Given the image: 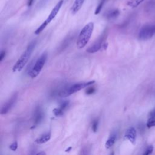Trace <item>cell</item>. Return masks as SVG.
<instances>
[{"mask_svg": "<svg viewBox=\"0 0 155 155\" xmlns=\"http://www.w3.org/2000/svg\"><path fill=\"white\" fill-rule=\"evenodd\" d=\"M36 44V41H33L30 42V44L28 45L25 50L22 53L21 56L19 58L16 62L14 64L12 70L13 72L16 71H20L22 70V68L24 67V66L27 64L28 62L30 56L35 47Z\"/></svg>", "mask_w": 155, "mask_h": 155, "instance_id": "1", "label": "cell"}, {"mask_svg": "<svg viewBox=\"0 0 155 155\" xmlns=\"http://www.w3.org/2000/svg\"><path fill=\"white\" fill-rule=\"evenodd\" d=\"M94 29V23L90 22L86 24L81 30L76 42L78 48H84L88 42Z\"/></svg>", "mask_w": 155, "mask_h": 155, "instance_id": "2", "label": "cell"}, {"mask_svg": "<svg viewBox=\"0 0 155 155\" xmlns=\"http://www.w3.org/2000/svg\"><path fill=\"white\" fill-rule=\"evenodd\" d=\"M95 82L94 81H90L88 82H79L72 84L68 87H65L63 89L60 90L58 93V95L61 97H67L72 94H74L83 88L89 87L93 85Z\"/></svg>", "mask_w": 155, "mask_h": 155, "instance_id": "3", "label": "cell"}, {"mask_svg": "<svg viewBox=\"0 0 155 155\" xmlns=\"http://www.w3.org/2000/svg\"><path fill=\"white\" fill-rule=\"evenodd\" d=\"M63 0H60L58 1V2L56 4V5L53 7L52 10L51 11L50 15L48 16L47 18L41 24V25L35 30V34L39 35L40 34L45 28V27L50 23V22L56 17L57 14L58 13L59 11L60 10L62 4H63Z\"/></svg>", "mask_w": 155, "mask_h": 155, "instance_id": "4", "label": "cell"}, {"mask_svg": "<svg viewBox=\"0 0 155 155\" xmlns=\"http://www.w3.org/2000/svg\"><path fill=\"white\" fill-rule=\"evenodd\" d=\"M47 58V53L46 52H44L36 60L33 66L28 71V75L32 78H35L39 75L40 72L41 71L44 65L45 64L46 60Z\"/></svg>", "mask_w": 155, "mask_h": 155, "instance_id": "5", "label": "cell"}, {"mask_svg": "<svg viewBox=\"0 0 155 155\" xmlns=\"http://www.w3.org/2000/svg\"><path fill=\"white\" fill-rule=\"evenodd\" d=\"M155 35V25H144L139 31L138 38L140 40L146 41L151 39Z\"/></svg>", "mask_w": 155, "mask_h": 155, "instance_id": "6", "label": "cell"}, {"mask_svg": "<svg viewBox=\"0 0 155 155\" xmlns=\"http://www.w3.org/2000/svg\"><path fill=\"white\" fill-rule=\"evenodd\" d=\"M105 32H104L101 37L93 45H91L89 48L87 49V51L90 53H93L101 50L103 47V42L105 39Z\"/></svg>", "mask_w": 155, "mask_h": 155, "instance_id": "7", "label": "cell"}, {"mask_svg": "<svg viewBox=\"0 0 155 155\" xmlns=\"http://www.w3.org/2000/svg\"><path fill=\"white\" fill-rule=\"evenodd\" d=\"M16 99H17V94L15 93L2 106L1 110V114H5L6 113H7L10 110L12 107L14 105L16 101Z\"/></svg>", "mask_w": 155, "mask_h": 155, "instance_id": "8", "label": "cell"}, {"mask_svg": "<svg viewBox=\"0 0 155 155\" xmlns=\"http://www.w3.org/2000/svg\"><path fill=\"white\" fill-rule=\"evenodd\" d=\"M136 129L131 127L128 129L127 130L125 134V137L133 145L136 143Z\"/></svg>", "mask_w": 155, "mask_h": 155, "instance_id": "9", "label": "cell"}, {"mask_svg": "<svg viewBox=\"0 0 155 155\" xmlns=\"http://www.w3.org/2000/svg\"><path fill=\"white\" fill-rule=\"evenodd\" d=\"M44 117V113L42 108L40 107H37L34 112L33 120H34V125L33 127H36L38 124H39Z\"/></svg>", "mask_w": 155, "mask_h": 155, "instance_id": "10", "label": "cell"}, {"mask_svg": "<svg viewBox=\"0 0 155 155\" xmlns=\"http://www.w3.org/2000/svg\"><path fill=\"white\" fill-rule=\"evenodd\" d=\"M50 138H51V133L50 131H48L42 134L40 137L36 139L35 142L37 144H42L48 142L50 139Z\"/></svg>", "mask_w": 155, "mask_h": 155, "instance_id": "11", "label": "cell"}, {"mask_svg": "<svg viewBox=\"0 0 155 155\" xmlns=\"http://www.w3.org/2000/svg\"><path fill=\"white\" fill-rule=\"evenodd\" d=\"M85 0H75L71 8V12L73 14H75L81 8Z\"/></svg>", "mask_w": 155, "mask_h": 155, "instance_id": "12", "label": "cell"}, {"mask_svg": "<svg viewBox=\"0 0 155 155\" xmlns=\"http://www.w3.org/2000/svg\"><path fill=\"white\" fill-rule=\"evenodd\" d=\"M116 140V134L114 133H113L111 134V135L109 136V137L108 138V139L105 142V148L107 149L111 148L114 144Z\"/></svg>", "mask_w": 155, "mask_h": 155, "instance_id": "13", "label": "cell"}, {"mask_svg": "<svg viewBox=\"0 0 155 155\" xmlns=\"http://www.w3.org/2000/svg\"><path fill=\"white\" fill-rule=\"evenodd\" d=\"M119 15V10L118 9H113L108 11L105 14V17L108 19H113L116 18Z\"/></svg>", "mask_w": 155, "mask_h": 155, "instance_id": "14", "label": "cell"}, {"mask_svg": "<svg viewBox=\"0 0 155 155\" xmlns=\"http://www.w3.org/2000/svg\"><path fill=\"white\" fill-rule=\"evenodd\" d=\"M144 0H129L127 2V5L132 8L137 7L140 4H141Z\"/></svg>", "mask_w": 155, "mask_h": 155, "instance_id": "15", "label": "cell"}, {"mask_svg": "<svg viewBox=\"0 0 155 155\" xmlns=\"http://www.w3.org/2000/svg\"><path fill=\"white\" fill-rule=\"evenodd\" d=\"M107 1V0H101V1H99V4L97 5V6L96 7V8L95 12H94V14H95V15H97V14H99V13H100V12H101V10H102V7H103L104 4Z\"/></svg>", "mask_w": 155, "mask_h": 155, "instance_id": "16", "label": "cell"}, {"mask_svg": "<svg viewBox=\"0 0 155 155\" xmlns=\"http://www.w3.org/2000/svg\"><path fill=\"white\" fill-rule=\"evenodd\" d=\"M146 125L148 128H150L152 127H155V117H150L148 119V120L147 122V124H146Z\"/></svg>", "mask_w": 155, "mask_h": 155, "instance_id": "17", "label": "cell"}, {"mask_svg": "<svg viewBox=\"0 0 155 155\" xmlns=\"http://www.w3.org/2000/svg\"><path fill=\"white\" fill-rule=\"evenodd\" d=\"M53 113L56 116H61L64 114V110L61 108H55L53 110Z\"/></svg>", "mask_w": 155, "mask_h": 155, "instance_id": "18", "label": "cell"}, {"mask_svg": "<svg viewBox=\"0 0 155 155\" xmlns=\"http://www.w3.org/2000/svg\"><path fill=\"white\" fill-rule=\"evenodd\" d=\"M98 125H99L98 119H94L92 123V130L93 131V132L96 133L97 131V128H98Z\"/></svg>", "mask_w": 155, "mask_h": 155, "instance_id": "19", "label": "cell"}, {"mask_svg": "<svg viewBox=\"0 0 155 155\" xmlns=\"http://www.w3.org/2000/svg\"><path fill=\"white\" fill-rule=\"evenodd\" d=\"M154 150V147L153 145H150L148 146L147 149L145 150L144 153L143 154V155H151L153 151Z\"/></svg>", "mask_w": 155, "mask_h": 155, "instance_id": "20", "label": "cell"}, {"mask_svg": "<svg viewBox=\"0 0 155 155\" xmlns=\"http://www.w3.org/2000/svg\"><path fill=\"white\" fill-rule=\"evenodd\" d=\"M68 104H69V101H62L60 104L59 108H61L62 110H63L64 111L67 108V107L68 106Z\"/></svg>", "mask_w": 155, "mask_h": 155, "instance_id": "21", "label": "cell"}, {"mask_svg": "<svg viewBox=\"0 0 155 155\" xmlns=\"http://www.w3.org/2000/svg\"><path fill=\"white\" fill-rule=\"evenodd\" d=\"M9 148L13 151H15L17 150L18 148V142L16 141H15L13 142L10 146H9Z\"/></svg>", "mask_w": 155, "mask_h": 155, "instance_id": "22", "label": "cell"}, {"mask_svg": "<svg viewBox=\"0 0 155 155\" xmlns=\"http://www.w3.org/2000/svg\"><path fill=\"white\" fill-rule=\"evenodd\" d=\"M81 155H90V150L87 147H85L81 150Z\"/></svg>", "mask_w": 155, "mask_h": 155, "instance_id": "23", "label": "cell"}, {"mask_svg": "<svg viewBox=\"0 0 155 155\" xmlns=\"http://www.w3.org/2000/svg\"><path fill=\"white\" fill-rule=\"evenodd\" d=\"M95 91V88L94 87H89L88 88L87 90H86V91H85V93L87 94H93L94 92Z\"/></svg>", "mask_w": 155, "mask_h": 155, "instance_id": "24", "label": "cell"}, {"mask_svg": "<svg viewBox=\"0 0 155 155\" xmlns=\"http://www.w3.org/2000/svg\"><path fill=\"white\" fill-rule=\"evenodd\" d=\"M5 56V51L2 50L0 54V61H2Z\"/></svg>", "mask_w": 155, "mask_h": 155, "instance_id": "25", "label": "cell"}, {"mask_svg": "<svg viewBox=\"0 0 155 155\" xmlns=\"http://www.w3.org/2000/svg\"><path fill=\"white\" fill-rule=\"evenodd\" d=\"M149 116L150 117H155V109H154L153 110H152L150 113H149Z\"/></svg>", "mask_w": 155, "mask_h": 155, "instance_id": "26", "label": "cell"}, {"mask_svg": "<svg viewBox=\"0 0 155 155\" xmlns=\"http://www.w3.org/2000/svg\"><path fill=\"white\" fill-rule=\"evenodd\" d=\"M33 1H34V0H28V1H27V5H28V7H30V6L33 4Z\"/></svg>", "mask_w": 155, "mask_h": 155, "instance_id": "27", "label": "cell"}, {"mask_svg": "<svg viewBox=\"0 0 155 155\" xmlns=\"http://www.w3.org/2000/svg\"><path fill=\"white\" fill-rule=\"evenodd\" d=\"M36 155H47L45 152L44 151H40L38 153H37Z\"/></svg>", "mask_w": 155, "mask_h": 155, "instance_id": "28", "label": "cell"}, {"mask_svg": "<svg viewBox=\"0 0 155 155\" xmlns=\"http://www.w3.org/2000/svg\"><path fill=\"white\" fill-rule=\"evenodd\" d=\"M71 148H72V147H68L65 151V152H68V151H70V150H71Z\"/></svg>", "mask_w": 155, "mask_h": 155, "instance_id": "29", "label": "cell"}, {"mask_svg": "<svg viewBox=\"0 0 155 155\" xmlns=\"http://www.w3.org/2000/svg\"><path fill=\"white\" fill-rule=\"evenodd\" d=\"M110 155H114V151H112L111 153H110Z\"/></svg>", "mask_w": 155, "mask_h": 155, "instance_id": "30", "label": "cell"}]
</instances>
